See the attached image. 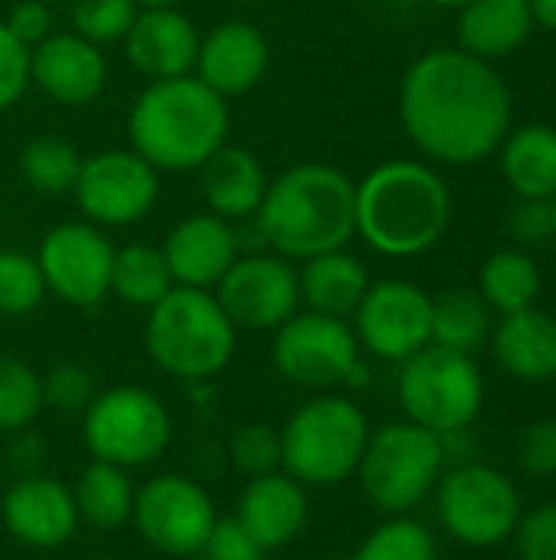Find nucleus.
Wrapping results in <instances>:
<instances>
[{"instance_id":"7c9ffc66","label":"nucleus","mask_w":556,"mask_h":560,"mask_svg":"<svg viewBox=\"0 0 556 560\" xmlns=\"http://www.w3.org/2000/svg\"><path fill=\"white\" fill-rule=\"evenodd\" d=\"M478 295L488 302L492 312L511 315L521 308H531L541 295V269L528 253L501 249L495 253L478 279Z\"/></svg>"},{"instance_id":"20e7f679","label":"nucleus","mask_w":556,"mask_h":560,"mask_svg":"<svg viewBox=\"0 0 556 560\" xmlns=\"http://www.w3.org/2000/svg\"><path fill=\"white\" fill-rule=\"evenodd\" d=\"M452 217L449 187L416 161H387L357 184V233L383 256L433 249Z\"/></svg>"},{"instance_id":"f3484780","label":"nucleus","mask_w":556,"mask_h":560,"mask_svg":"<svg viewBox=\"0 0 556 560\" xmlns=\"http://www.w3.org/2000/svg\"><path fill=\"white\" fill-rule=\"evenodd\" d=\"M108 79L102 46L79 33H49L29 49V82L59 105H88Z\"/></svg>"},{"instance_id":"bb28decb","label":"nucleus","mask_w":556,"mask_h":560,"mask_svg":"<svg viewBox=\"0 0 556 560\" xmlns=\"http://www.w3.org/2000/svg\"><path fill=\"white\" fill-rule=\"evenodd\" d=\"M501 174L521 197H556V131L547 125H524L508 135L501 151Z\"/></svg>"},{"instance_id":"b1692460","label":"nucleus","mask_w":556,"mask_h":560,"mask_svg":"<svg viewBox=\"0 0 556 560\" xmlns=\"http://www.w3.org/2000/svg\"><path fill=\"white\" fill-rule=\"evenodd\" d=\"M200 190L210 213L223 220H252L265 200L269 174L249 148L223 144L200 167Z\"/></svg>"},{"instance_id":"864d4df0","label":"nucleus","mask_w":556,"mask_h":560,"mask_svg":"<svg viewBox=\"0 0 556 560\" xmlns=\"http://www.w3.org/2000/svg\"><path fill=\"white\" fill-rule=\"evenodd\" d=\"M236 3H252V0H236Z\"/></svg>"},{"instance_id":"ddd939ff","label":"nucleus","mask_w":556,"mask_h":560,"mask_svg":"<svg viewBox=\"0 0 556 560\" xmlns=\"http://www.w3.org/2000/svg\"><path fill=\"white\" fill-rule=\"evenodd\" d=\"M72 194L92 223L128 226L154 210L161 197V177L157 167L138 151L111 148L82 161Z\"/></svg>"},{"instance_id":"a211bd4d","label":"nucleus","mask_w":556,"mask_h":560,"mask_svg":"<svg viewBox=\"0 0 556 560\" xmlns=\"http://www.w3.org/2000/svg\"><path fill=\"white\" fill-rule=\"evenodd\" d=\"M3 525L26 548H62L79 528L75 499L59 479L29 472L7 489Z\"/></svg>"},{"instance_id":"473e14b6","label":"nucleus","mask_w":556,"mask_h":560,"mask_svg":"<svg viewBox=\"0 0 556 560\" xmlns=\"http://www.w3.org/2000/svg\"><path fill=\"white\" fill-rule=\"evenodd\" d=\"M351 560H439V548L426 525L393 515L360 541Z\"/></svg>"},{"instance_id":"5fc2aeb1","label":"nucleus","mask_w":556,"mask_h":560,"mask_svg":"<svg viewBox=\"0 0 556 560\" xmlns=\"http://www.w3.org/2000/svg\"><path fill=\"white\" fill-rule=\"evenodd\" d=\"M315 560H328V558H315Z\"/></svg>"},{"instance_id":"aec40b11","label":"nucleus","mask_w":556,"mask_h":560,"mask_svg":"<svg viewBox=\"0 0 556 560\" xmlns=\"http://www.w3.org/2000/svg\"><path fill=\"white\" fill-rule=\"evenodd\" d=\"M164 259L174 276V285L187 289H216L229 266L239 259V236L229 220L216 213H193L180 220L164 243Z\"/></svg>"},{"instance_id":"0eeeda50","label":"nucleus","mask_w":556,"mask_h":560,"mask_svg":"<svg viewBox=\"0 0 556 560\" xmlns=\"http://www.w3.org/2000/svg\"><path fill=\"white\" fill-rule=\"evenodd\" d=\"M442 466V436L413 420H397L370 430L354 476L360 479V489L374 509L387 515H406L423 505L426 495L439 486Z\"/></svg>"},{"instance_id":"c9c22d12","label":"nucleus","mask_w":556,"mask_h":560,"mask_svg":"<svg viewBox=\"0 0 556 560\" xmlns=\"http://www.w3.org/2000/svg\"><path fill=\"white\" fill-rule=\"evenodd\" d=\"M138 10L134 0H72V33L95 46L118 43L128 36Z\"/></svg>"},{"instance_id":"a19ab883","label":"nucleus","mask_w":556,"mask_h":560,"mask_svg":"<svg viewBox=\"0 0 556 560\" xmlns=\"http://www.w3.org/2000/svg\"><path fill=\"white\" fill-rule=\"evenodd\" d=\"M29 85V49L0 20V112L13 108Z\"/></svg>"},{"instance_id":"4c0bfd02","label":"nucleus","mask_w":556,"mask_h":560,"mask_svg":"<svg viewBox=\"0 0 556 560\" xmlns=\"http://www.w3.org/2000/svg\"><path fill=\"white\" fill-rule=\"evenodd\" d=\"M43 407H52L56 413L75 417L85 413V407L95 400V374L82 364H56L43 377Z\"/></svg>"},{"instance_id":"412c9836","label":"nucleus","mask_w":556,"mask_h":560,"mask_svg":"<svg viewBox=\"0 0 556 560\" xmlns=\"http://www.w3.org/2000/svg\"><path fill=\"white\" fill-rule=\"evenodd\" d=\"M269 69V43L246 20H226L200 36L193 75L223 98L246 95L262 82Z\"/></svg>"},{"instance_id":"3c124183","label":"nucleus","mask_w":556,"mask_h":560,"mask_svg":"<svg viewBox=\"0 0 556 560\" xmlns=\"http://www.w3.org/2000/svg\"><path fill=\"white\" fill-rule=\"evenodd\" d=\"M46 3H72V0H46Z\"/></svg>"},{"instance_id":"58836bf2","label":"nucleus","mask_w":556,"mask_h":560,"mask_svg":"<svg viewBox=\"0 0 556 560\" xmlns=\"http://www.w3.org/2000/svg\"><path fill=\"white\" fill-rule=\"evenodd\" d=\"M514 459L531 479H556V417L534 420L518 433Z\"/></svg>"},{"instance_id":"1a4fd4ad","label":"nucleus","mask_w":556,"mask_h":560,"mask_svg":"<svg viewBox=\"0 0 556 560\" xmlns=\"http://www.w3.org/2000/svg\"><path fill=\"white\" fill-rule=\"evenodd\" d=\"M174 423L161 397L144 387H108L82 413V436L98 463L141 469L164 456Z\"/></svg>"},{"instance_id":"2f4dec72","label":"nucleus","mask_w":556,"mask_h":560,"mask_svg":"<svg viewBox=\"0 0 556 560\" xmlns=\"http://www.w3.org/2000/svg\"><path fill=\"white\" fill-rule=\"evenodd\" d=\"M79 171H82L79 148L59 135H43L20 151V174L36 194L46 197L72 194Z\"/></svg>"},{"instance_id":"37998d69","label":"nucleus","mask_w":556,"mask_h":560,"mask_svg":"<svg viewBox=\"0 0 556 560\" xmlns=\"http://www.w3.org/2000/svg\"><path fill=\"white\" fill-rule=\"evenodd\" d=\"M508 230L524 246H541V243L554 240V207H551V200L521 197V203L511 207V213H508Z\"/></svg>"},{"instance_id":"4468645a","label":"nucleus","mask_w":556,"mask_h":560,"mask_svg":"<svg viewBox=\"0 0 556 560\" xmlns=\"http://www.w3.org/2000/svg\"><path fill=\"white\" fill-rule=\"evenodd\" d=\"M115 246L92 223L52 226L36 253L46 292L75 308H95L111 292Z\"/></svg>"},{"instance_id":"e433bc0d","label":"nucleus","mask_w":556,"mask_h":560,"mask_svg":"<svg viewBox=\"0 0 556 560\" xmlns=\"http://www.w3.org/2000/svg\"><path fill=\"white\" fill-rule=\"evenodd\" d=\"M229 459L249 479L282 469V436L265 423H246L229 440Z\"/></svg>"},{"instance_id":"f03ea898","label":"nucleus","mask_w":556,"mask_h":560,"mask_svg":"<svg viewBox=\"0 0 556 560\" xmlns=\"http://www.w3.org/2000/svg\"><path fill=\"white\" fill-rule=\"evenodd\" d=\"M259 236L285 259L344 249L357 233V184L331 164H295L269 180L252 217Z\"/></svg>"},{"instance_id":"5701e85b","label":"nucleus","mask_w":556,"mask_h":560,"mask_svg":"<svg viewBox=\"0 0 556 560\" xmlns=\"http://www.w3.org/2000/svg\"><path fill=\"white\" fill-rule=\"evenodd\" d=\"M495 361L521 384L556 381V318L541 308L511 312L492 328Z\"/></svg>"},{"instance_id":"2eb2a0df","label":"nucleus","mask_w":556,"mask_h":560,"mask_svg":"<svg viewBox=\"0 0 556 560\" xmlns=\"http://www.w3.org/2000/svg\"><path fill=\"white\" fill-rule=\"evenodd\" d=\"M354 318L357 341L383 361L403 364L406 358L433 345V299L416 282H374L364 302L357 305Z\"/></svg>"},{"instance_id":"f704fd0d","label":"nucleus","mask_w":556,"mask_h":560,"mask_svg":"<svg viewBox=\"0 0 556 560\" xmlns=\"http://www.w3.org/2000/svg\"><path fill=\"white\" fill-rule=\"evenodd\" d=\"M46 299V282L39 272L36 256H26L20 249L0 253V315L23 318L39 308Z\"/></svg>"},{"instance_id":"72a5a7b5","label":"nucleus","mask_w":556,"mask_h":560,"mask_svg":"<svg viewBox=\"0 0 556 560\" xmlns=\"http://www.w3.org/2000/svg\"><path fill=\"white\" fill-rule=\"evenodd\" d=\"M43 410L39 374L10 354H0V433L26 430Z\"/></svg>"},{"instance_id":"c85d7f7f","label":"nucleus","mask_w":556,"mask_h":560,"mask_svg":"<svg viewBox=\"0 0 556 560\" xmlns=\"http://www.w3.org/2000/svg\"><path fill=\"white\" fill-rule=\"evenodd\" d=\"M174 289V276L161 249L134 243L115 249L111 259V292L134 308H154Z\"/></svg>"},{"instance_id":"f257e3e1","label":"nucleus","mask_w":556,"mask_h":560,"mask_svg":"<svg viewBox=\"0 0 556 560\" xmlns=\"http://www.w3.org/2000/svg\"><path fill=\"white\" fill-rule=\"evenodd\" d=\"M400 118L423 154L478 164L508 135L511 92L485 59L465 49H436L403 75Z\"/></svg>"},{"instance_id":"4be33fe9","label":"nucleus","mask_w":556,"mask_h":560,"mask_svg":"<svg viewBox=\"0 0 556 560\" xmlns=\"http://www.w3.org/2000/svg\"><path fill=\"white\" fill-rule=\"evenodd\" d=\"M236 518L262 545V551H279L292 545L308 525V495L288 472H269L249 479Z\"/></svg>"},{"instance_id":"8fccbe9b","label":"nucleus","mask_w":556,"mask_h":560,"mask_svg":"<svg viewBox=\"0 0 556 560\" xmlns=\"http://www.w3.org/2000/svg\"><path fill=\"white\" fill-rule=\"evenodd\" d=\"M551 207H554V240H556V197L551 200Z\"/></svg>"},{"instance_id":"9b49d317","label":"nucleus","mask_w":556,"mask_h":560,"mask_svg":"<svg viewBox=\"0 0 556 560\" xmlns=\"http://www.w3.org/2000/svg\"><path fill=\"white\" fill-rule=\"evenodd\" d=\"M272 361L285 381L308 390H331L347 384L351 371L360 364V341L344 318L295 312L275 328Z\"/></svg>"},{"instance_id":"393cba45","label":"nucleus","mask_w":556,"mask_h":560,"mask_svg":"<svg viewBox=\"0 0 556 560\" xmlns=\"http://www.w3.org/2000/svg\"><path fill=\"white\" fill-rule=\"evenodd\" d=\"M298 289L301 299L308 302V312L347 318L364 302L370 289V276L357 256L344 249H331L305 259V269L298 272Z\"/></svg>"},{"instance_id":"ea45409f","label":"nucleus","mask_w":556,"mask_h":560,"mask_svg":"<svg viewBox=\"0 0 556 560\" xmlns=\"http://www.w3.org/2000/svg\"><path fill=\"white\" fill-rule=\"evenodd\" d=\"M511 538L518 560H556V502H544L521 515Z\"/></svg>"},{"instance_id":"f8f14e48","label":"nucleus","mask_w":556,"mask_h":560,"mask_svg":"<svg viewBox=\"0 0 556 560\" xmlns=\"http://www.w3.org/2000/svg\"><path fill=\"white\" fill-rule=\"evenodd\" d=\"M131 518L151 548L170 558H187L203 551L216 525V505L203 486L187 476L167 472L154 476L134 492Z\"/></svg>"},{"instance_id":"603ef678","label":"nucleus","mask_w":556,"mask_h":560,"mask_svg":"<svg viewBox=\"0 0 556 560\" xmlns=\"http://www.w3.org/2000/svg\"><path fill=\"white\" fill-rule=\"evenodd\" d=\"M0 482H3V456H0Z\"/></svg>"},{"instance_id":"7ed1b4c3","label":"nucleus","mask_w":556,"mask_h":560,"mask_svg":"<svg viewBox=\"0 0 556 560\" xmlns=\"http://www.w3.org/2000/svg\"><path fill=\"white\" fill-rule=\"evenodd\" d=\"M229 135V108L220 92L193 72L151 82L128 115L131 151L157 171L203 167Z\"/></svg>"},{"instance_id":"a878e982","label":"nucleus","mask_w":556,"mask_h":560,"mask_svg":"<svg viewBox=\"0 0 556 560\" xmlns=\"http://www.w3.org/2000/svg\"><path fill=\"white\" fill-rule=\"evenodd\" d=\"M534 30L528 0H472L459 16V43L478 59H501L514 52Z\"/></svg>"},{"instance_id":"79ce46f5","label":"nucleus","mask_w":556,"mask_h":560,"mask_svg":"<svg viewBox=\"0 0 556 560\" xmlns=\"http://www.w3.org/2000/svg\"><path fill=\"white\" fill-rule=\"evenodd\" d=\"M206 560H262V545L242 528L239 518H216L203 551Z\"/></svg>"},{"instance_id":"09e8293b","label":"nucleus","mask_w":556,"mask_h":560,"mask_svg":"<svg viewBox=\"0 0 556 560\" xmlns=\"http://www.w3.org/2000/svg\"><path fill=\"white\" fill-rule=\"evenodd\" d=\"M429 3H436V7H449V10H462L465 3H472V0H429Z\"/></svg>"},{"instance_id":"423d86ee","label":"nucleus","mask_w":556,"mask_h":560,"mask_svg":"<svg viewBox=\"0 0 556 560\" xmlns=\"http://www.w3.org/2000/svg\"><path fill=\"white\" fill-rule=\"evenodd\" d=\"M282 436V469L301 486H341L360 466L370 440L364 410L347 397H315L301 404Z\"/></svg>"},{"instance_id":"49530a36","label":"nucleus","mask_w":556,"mask_h":560,"mask_svg":"<svg viewBox=\"0 0 556 560\" xmlns=\"http://www.w3.org/2000/svg\"><path fill=\"white\" fill-rule=\"evenodd\" d=\"M528 7H531L534 23H541V26L556 33V0H528Z\"/></svg>"},{"instance_id":"de8ad7c7","label":"nucleus","mask_w":556,"mask_h":560,"mask_svg":"<svg viewBox=\"0 0 556 560\" xmlns=\"http://www.w3.org/2000/svg\"><path fill=\"white\" fill-rule=\"evenodd\" d=\"M141 10H157V7H180L184 0H134Z\"/></svg>"},{"instance_id":"c756f323","label":"nucleus","mask_w":556,"mask_h":560,"mask_svg":"<svg viewBox=\"0 0 556 560\" xmlns=\"http://www.w3.org/2000/svg\"><path fill=\"white\" fill-rule=\"evenodd\" d=\"M492 308L478 292H446L433 299V345L475 354L492 335Z\"/></svg>"},{"instance_id":"6e6552de","label":"nucleus","mask_w":556,"mask_h":560,"mask_svg":"<svg viewBox=\"0 0 556 560\" xmlns=\"http://www.w3.org/2000/svg\"><path fill=\"white\" fill-rule=\"evenodd\" d=\"M397 397L406 420L436 436L465 433L485 407V377L472 354L426 345L403 361Z\"/></svg>"},{"instance_id":"6ab92c4d","label":"nucleus","mask_w":556,"mask_h":560,"mask_svg":"<svg viewBox=\"0 0 556 560\" xmlns=\"http://www.w3.org/2000/svg\"><path fill=\"white\" fill-rule=\"evenodd\" d=\"M125 43L128 62L151 82L190 75L197 66L200 33L180 7L138 10Z\"/></svg>"},{"instance_id":"dca6fc26","label":"nucleus","mask_w":556,"mask_h":560,"mask_svg":"<svg viewBox=\"0 0 556 560\" xmlns=\"http://www.w3.org/2000/svg\"><path fill=\"white\" fill-rule=\"evenodd\" d=\"M216 302L236 328H279L298 312L301 289L292 259L279 253L239 256L216 285Z\"/></svg>"},{"instance_id":"39448f33","label":"nucleus","mask_w":556,"mask_h":560,"mask_svg":"<svg viewBox=\"0 0 556 560\" xmlns=\"http://www.w3.org/2000/svg\"><path fill=\"white\" fill-rule=\"evenodd\" d=\"M144 345L164 374L177 381H210L236 351V325L210 289L174 285L147 308Z\"/></svg>"},{"instance_id":"c03bdc74","label":"nucleus","mask_w":556,"mask_h":560,"mask_svg":"<svg viewBox=\"0 0 556 560\" xmlns=\"http://www.w3.org/2000/svg\"><path fill=\"white\" fill-rule=\"evenodd\" d=\"M3 23H7V30H10L26 49H33V46H39V43L49 36V30H52V13H49V3H46V0H20V3L10 10V16H7Z\"/></svg>"},{"instance_id":"cd10ccee","label":"nucleus","mask_w":556,"mask_h":560,"mask_svg":"<svg viewBox=\"0 0 556 560\" xmlns=\"http://www.w3.org/2000/svg\"><path fill=\"white\" fill-rule=\"evenodd\" d=\"M72 499H75L79 522L98 532L121 528L125 522H131L134 512V486L128 479V469L98 459L79 476Z\"/></svg>"},{"instance_id":"9d476101","label":"nucleus","mask_w":556,"mask_h":560,"mask_svg":"<svg viewBox=\"0 0 556 560\" xmlns=\"http://www.w3.org/2000/svg\"><path fill=\"white\" fill-rule=\"evenodd\" d=\"M436 512L449 538L465 548L485 551L505 545L521 515V492L514 482L485 463H462L436 486Z\"/></svg>"},{"instance_id":"a18cd8bd","label":"nucleus","mask_w":556,"mask_h":560,"mask_svg":"<svg viewBox=\"0 0 556 560\" xmlns=\"http://www.w3.org/2000/svg\"><path fill=\"white\" fill-rule=\"evenodd\" d=\"M10 456H13V463L26 472H33L39 463H43V443H39V436L36 433H23L20 430V440L13 443V450H10Z\"/></svg>"}]
</instances>
